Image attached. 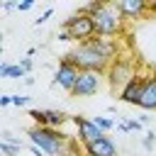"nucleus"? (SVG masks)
Instances as JSON below:
<instances>
[{"instance_id":"f257e3e1","label":"nucleus","mask_w":156,"mask_h":156,"mask_svg":"<svg viewBox=\"0 0 156 156\" xmlns=\"http://www.w3.org/2000/svg\"><path fill=\"white\" fill-rule=\"evenodd\" d=\"M27 136H29V144L39 146L46 156H71L68 149L76 144L73 136H68L54 127H32L27 132Z\"/></svg>"},{"instance_id":"f03ea898","label":"nucleus","mask_w":156,"mask_h":156,"mask_svg":"<svg viewBox=\"0 0 156 156\" xmlns=\"http://www.w3.org/2000/svg\"><path fill=\"white\" fill-rule=\"evenodd\" d=\"M66 58L78 68V71H90V73H107V68H110V58H105L90 41H83V44H78L73 51H68L66 54Z\"/></svg>"},{"instance_id":"7ed1b4c3","label":"nucleus","mask_w":156,"mask_h":156,"mask_svg":"<svg viewBox=\"0 0 156 156\" xmlns=\"http://www.w3.org/2000/svg\"><path fill=\"white\" fill-rule=\"evenodd\" d=\"M93 22H95L98 37H105V39H115L124 34V27H127V17L119 12L115 2H105V7L98 15H93Z\"/></svg>"},{"instance_id":"20e7f679","label":"nucleus","mask_w":156,"mask_h":156,"mask_svg":"<svg viewBox=\"0 0 156 156\" xmlns=\"http://www.w3.org/2000/svg\"><path fill=\"white\" fill-rule=\"evenodd\" d=\"M136 73H139V71H136L134 58H124V56H119V58H115V61L110 63L105 78H107V83H110V90L119 95V90H122Z\"/></svg>"},{"instance_id":"39448f33","label":"nucleus","mask_w":156,"mask_h":156,"mask_svg":"<svg viewBox=\"0 0 156 156\" xmlns=\"http://www.w3.org/2000/svg\"><path fill=\"white\" fill-rule=\"evenodd\" d=\"M61 29H66V32L71 34V39H73V41H78V44L90 41L93 37H98L93 17H90V15H85V12H80V10H78V12H73L68 20H63Z\"/></svg>"},{"instance_id":"423d86ee","label":"nucleus","mask_w":156,"mask_h":156,"mask_svg":"<svg viewBox=\"0 0 156 156\" xmlns=\"http://www.w3.org/2000/svg\"><path fill=\"white\" fill-rule=\"evenodd\" d=\"M78 76H80V71H78V68L63 56V58L58 61V68H56V73H54L51 85H58L61 90L73 93V88H76V83H78Z\"/></svg>"},{"instance_id":"0eeeda50","label":"nucleus","mask_w":156,"mask_h":156,"mask_svg":"<svg viewBox=\"0 0 156 156\" xmlns=\"http://www.w3.org/2000/svg\"><path fill=\"white\" fill-rule=\"evenodd\" d=\"M102 73H90V71H80L78 76V83L73 88V98H93L100 88H102Z\"/></svg>"},{"instance_id":"6e6552de","label":"nucleus","mask_w":156,"mask_h":156,"mask_svg":"<svg viewBox=\"0 0 156 156\" xmlns=\"http://www.w3.org/2000/svg\"><path fill=\"white\" fill-rule=\"evenodd\" d=\"M71 122L76 124V136H78V141L85 146V144H90V141H95V139H100V136H105V132L93 122V117H80V115H73L71 117Z\"/></svg>"},{"instance_id":"1a4fd4ad","label":"nucleus","mask_w":156,"mask_h":156,"mask_svg":"<svg viewBox=\"0 0 156 156\" xmlns=\"http://www.w3.org/2000/svg\"><path fill=\"white\" fill-rule=\"evenodd\" d=\"M144 80H146V76H141V73H136L122 90H119V95H117V100H122V102H127V105H136L139 107V100H141V90H144Z\"/></svg>"},{"instance_id":"9d476101","label":"nucleus","mask_w":156,"mask_h":156,"mask_svg":"<svg viewBox=\"0 0 156 156\" xmlns=\"http://www.w3.org/2000/svg\"><path fill=\"white\" fill-rule=\"evenodd\" d=\"M115 5L119 7V12L127 20H141L149 15V2L146 0H115Z\"/></svg>"},{"instance_id":"9b49d317","label":"nucleus","mask_w":156,"mask_h":156,"mask_svg":"<svg viewBox=\"0 0 156 156\" xmlns=\"http://www.w3.org/2000/svg\"><path fill=\"white\" fill-rule=\"evenodd\" d=\"M83 149H85V156H117L119 154L117 151V144L107 134L100 136V139H95V141H90V144H85Z\"/></svg>"},{"instance_id":"f8f14e48","label":"nucleus","mask_w":156,"mask_h":156,"mask_svg":"<svg viewBox=\"0 0 156 156\" xmlns=\"http://www.w3.org/2000/svg\"><path fill=\"white\" fill-rule=\"evenodd\" d=\"M139 107L146 110V112H156V73H149V76H146Z\"/></svg>"},{"instance_id":"ddd939ff","label":"nucleus","mask_w":156,"mask_h":156,"mask_svg":"<svg viewBox=\"0 0 156 156\" xmlns=\"http://www.w3.org/2000/svg\"><path fill=\"white\" fill-rule=\"evenodd\" d=\"M0 78H27V71L20 63H2L0 66Z\"/></svg>"},{"instance_id":"4468645a","label":"nucleus","mask_w":156,"mask_h":156,"mask_svg":"<svg viewBox=\"0 0 156 156\" xmlns=\"http://www.w3.org/2000/svg\"><path fill=\"white\" fill-rule=\"evenodd\" d=\"M46 117H49V127H54V129H58L66 122H71V117L66 112H61V110H46Z\"/></svg>"},{"instance_id":"2eb2a0df","label":"nucleus","mask_w":156,"mask_h":156,"mask_svg":"<svg viewBox=\"0 0 156 156\" xmlns=\"http://www.w3.org/2000/svg\"><path fill=\"white\" fill-rule=\"evenodd\" d=\"M29 117L34 119V127H49L46 110H37V107H32V110H29Z\"/></svg>"},{"instance_id":"dca6fc26","label":"nucleus","mask_w":156,"mask_h":156,"mask_svg":"<svg viewBox=\"0 0 156 156\" xmlns=\"http://www.w3.org/2000/svg\"><path fill=\"white\" fill-rule=\"evenodd\" d=\"M0 141H5V144H12V146H24V144H22V139H20L17 134H12L10 129H2V132H0Z\"/></svg>"},{"instance_id":"f3484780","label":"nucleus","mask_w":156,"mask_h":156,"mask_svg":"<svg viewBox=\"0 0 156 156\" xmlns=\"http://www.w3.org/2000/svg\"><path fill=\"white\" fill-rule=\"evenodd\" d=\"M93 122H95L105 134H107L110 129H115V119H110V117H93Z\"/></svg>"},{"instance_id":"a211bd4d","label":"nucleus","mask_w":156,"mask_h":156,"mask_svg":"<svg viewBox=\"0 0 156 156\" xmlns=\"http://www.w3.org/2000/svg\"><path fill=\"white\" fill-rule=\"evenodd\" d=\"M141 127H144V124H141L139 119H127V122H122V124H119V129H122V132H139Z\"/></svg>"},{"instance_id":"6ab92c4d","label":"nucleus","mask_w":156,"mask_h":156,"mask_svg":"<svg viewBox=\"0 0 156 156\" xmlns=\"http://www.w3.org/2000/svg\"><path fill=\"white\" fill-rule=\"evenodd\" d=\"M20 151H22V146H12V144L0 141V154H2V156H17Z\"/></svg>"},{"instance_id":"aec40b11","label":"nucleus","mask_w":156,"mask_h":156,"mask_svg":"<svg viewBox=\"0 0 156 156\" xmlns=\"http://www.w3.org/2000/svg\"><path fill=\"white\" fill-rule=\"evenodd\" d=\"M154 141H156V134H154V132H146V134L141 136V146H144L146 151H151V149H154Z\"/></svg>"},{"instance_id":"412c9836","label":"nucleus","mask_w":156,"mask_h":156,"mask_svg":"<svg viewBox=\"0 0 156 156\" xmlns=\"http://www.w3.org/2000/svg\"><path fill=\"white\" fill-rule=\"evenodd\" d=\"M12 105L15 107H27L29 105V95H12Z\"/></svg>"},{"instance_id":"4be33fe9","label":"nucleus","mask_w":156,"mask_h":156,"mask_svg":"<svg viewBox=\"0 0 156 156\" xmlns=\"http://www.w3.org/2000/svg\"><path fill=\"white\" fill-rule=\"evenodd\" d=\"M51 15H54V7H46V10H44V12H41V15L34 20V24H37V27H39V24H44V22H46Z\"/></svg>"},{"instance_id":"5701e85b","label":"nucleus","mask_w":156,"mask_h":156,"mask_svg":"<svg viewBox=\"0 0 156 156\" xmlns=\"http://www.w3.org/2000/svg\"><path fill=\"white\" fill-rule=\"evenodd\" d=\"M20 66H22V68H24V71H27V76H29V71H32V68H34V61H32V58H29V56H27V58H22V61H20Z\"/></svg>"},{"instance_id":"b1692460","label":"nucleus","mask_w":156,"mask_h":156,"mask_svg":"<svg viewBox=\"0 0 156 156\" xmlns=\"http://www.w3.org/2000/svg\"><path fill=\"white\" fill-rule=\"evenodd\" d=\"M32 5H34L32 0H24V2H17V10L20 12H27V10H32Z\"/></svg>"},{"instance_id":"393cba45","label":"nucleus","mask_w":156,"mask_h":156,"mask_svg":"<svg viewBox=\"0 0 156 156\" xmlns=\"http://www.w3.org/2000/svg\"><path fill=\"white\" fill-rule=\"evenodd\" d=\"M12 105V95H2L0 98V107H10Z\"/></svg>"},{"instance_id":"a878e982","label":"nucleus","mask_w":156,"mask_h":156,"mask_svg":"<svg viewBox=\"0 0 156 156\" xmlns=\"http://www.w3.org/2000/svg\"><path fill=\"white\" fill-rule=\"evenodd\" d=\"M58 41H73V39H71V34H68L66 29H61V32H58Z\"/></svg>"},{"instance_id":"bb28decb","label":"nucleus","mask_w":156,"mask_h":156,"mask_svg":"<svg viewBox=\"0 0 156 156\" xmlns=\"http://www.w3.org/2000/svg\"><path fill=\"white\" fill-rule=\"evenodd\" d=\"M29 151H32V156H46V154H44L39 146H34V144H29Z\"/></svg>"},{"instance_id":"cd10ccee","label":"nucleus","mask_w":156,"mask_h":156,"mask_svg":"<svg viewBox=\"0 0 156 156\" xmlns=\"http://www.w3.org/2000/svg\"><path fill=\"white\" fill-rule=\"evenodd\" d=\"M2 10L5 12H12V10H17V2H2Z\"/></svg>"}]
</instances>
